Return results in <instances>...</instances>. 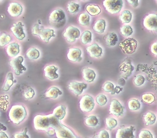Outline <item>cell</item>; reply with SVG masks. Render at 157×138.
<instances>
[{"instance_id":"19","label":"cell","mask_w":157,"mask_h":138,"mask_svg":"<svg viewBox=\"0 0 157 138\" xmlns=\"http://www.w3.org/2000/svg\"><path fill=\"white\" fill-rule=\"evenodd\" d=\"M86 50L91 58H98L102 55V49L97 43H94L87 47Z\"/></svg>"},{"instance_id":"42","label":"cell","mask_w":157,"mask_h":138,"mask_svg":"<svg viewBox=\"0 0 157 138\" xmlns=\"http://www.w3.org/2000/svg\"><path fill=\"white\" fill-rule=\"evenodd\" d=\"M96 102L101 106H104L107 103V98L104 94H100L96 98Z\"/></svg>"},{"instance_id":"13","label":"cell","mask_w":157,"mask_h":138,"mask_svg":"<svg viewBox=\"0 0 157 138\" xmlns=\"http://www.w3.org/2000/svg\"><path fill=\"white\" fill-rule=\"evenodd\" d=\"M135 127L131 126L129 127L121 128L117 130L116 132V138H135L134 132L135 131Z\"/></svg>"},{"instance_id":"47","label":"cell","mask_w":157,"mask_h":138,"mask_svg":"<svg viewBox=\"0 0 157 138\" xmlns=\"http://www.w3.org/2000/svg\"><path fill=\"white\" fill-rule=\"evenodd\" d=\"M98 138H109V134L107 130L102 129L99 132Z\"/></svg>"},{"instance_id":"36","label":"cell","mask_w":157,"mask_h":138,"mask_svg":"<svg viewBox=\"0 0 157 138\" xmlns=\"http://www.w3.org/2000/svg\"><path fill=\"white\" fill-rule=\"evenodd\" d=\"M12 41V37L8 34H2L0 35V47H3L9 44Z\"/></svg>"},{"instance_id":"8","label":"cell","mask_w":157,"mask_h":138,"mask_svg":"<svg viewBox=\"0 0 157 138\" xmlns=\"http://www.w3.org/2000/svg\"><path fill=\"white\" fill-rule=\"evenodd\" d=\"M79 108L84 112H90L94 109L95 104L94 99L89 95H85L80 99Z\"/></svg>"},{"instance_id":"17","label":"cell","mask_w":157,"mask_h":138,"mask_svg":"<svg viewBox=\"0 0 157 138\" xmlns=\"http://www.w3.org/2000/svg\"><path fill=\"white\" fill-rule=\"evenodd\" d=\"M7 11L11 16L13 17H17L22 14L23 7L18 3L16 2H11L9 3Z\"/></svg>"},{"instance_id":"46","label":"cell","mask_w":157,"mask_h":138,"mask_svg":"<svg viewBox=\"0 0 157 138\" xmlns=\"http://www.w3.org/2000/svg\"><path fill=\"white\" fill-rule=\"evenodd\" d=\"M138 138H154L151 132L148 130H142L138 135Z\"/></svg>"},{"instance_id":"34","label":"cell","mask_w":157,"mask_h":138,"mask_svg":"<svg viewBox=\"0 0 157 138\" xmlns=\"http://www.w3.org/2000/svg\"><path fill=\"white\" fill-rule=\"evenodd\" d=\"M81 41L84 44L90 43L92 41V35L90 31L86 30L84 31L81 36Z\"/></svg>"},{"instance_id":"4","label":"cell","mask_w":157,"mask_h":138,"mask_svg":"<svg viewBox=\"0 0 157 138\" xmlns=\"http://www.w3.org/2000/svg\"><path fill=\"white\" fill-rule=\"evenodd\" d=\"M52 128L55 130L57 138H79L71 129L63 124L58 119L53 123Z\"/></svg>"},{"instance_id":"32","label":"cell","mask_w":157,"mask_h":138,"mask_svg":"<svg viewBox=\"0 0 157 138\" xmlns=\"http://www.w3.org/2000/svg\"><path fill=\"white\" fill-rule=\"evenodd\" d=\"M78 21L79 24L83 26H88L89 25L90 17L87 13H83L80 14L78 18Z\"/></svg>"},{"instance_id":"14","label":"cell","mask_w":157,"mask_h":138,"mask_svg":"<svg viewBox=\"0 0 157 138\" xmlns=\"http://www.w3.org/2000/svg\"><path fill=\"white\" fill-rule=\"evenodd\" d=\"M121 76L127 80L132 73L134 67L132 65L131 61L129 60H125L121 65L120 67Z\"/></svg>"},{"instance_id":"6","label":"cell","mask_w":157,"mask_h":138,"mask_svg":"<svg viewBox=\"0 0 157 138\" xmlns=\"http://www.w3.org/2000/svg\"><path fill=\"white\" fill-rule=\"evenodd\" d=\"M119 47L124 53L131 54L135 53L137 47V41L133 38H128L120 42Z\"/></svg>"},{"instance_id":"7","label":"cell","mask_w":157,"mask_h":138,"mask_svg":"<svg viewBox=\"0 0 157 138\" xmlns=\"http://www.w3.org/2000/svg\"><path fill=\"white\" fill-rule=\"evenodd\" d=\"M122 0H105L103 2V6L105 10L111 14H118L123 7Z\"/></svg>"},{"instance_id":"5","label":"cell","mask_w":157,"mask_h":138,"mask_svg":"<svg viewBox=\"0 0 157 138\" xmlns=\"http://www.w3.org/2000/svg\"><path fill=\"white\" fill-rule=\"evenodd\" d=\"M32 34L39 36L42 40L49 42L51 38L56 37L53 30L50 29H44L43 26H41L39 24H36L33 26Z\"/></svg>"},{"instance_id":"9","label":"cell","mask_w":157,"mask_h":138,"mask_svg":"<svg viewBox=\"0 0 157 138\" xmlns=\"http://www.w3.org/2000/svg\"><path fill=\"white\" fill-rule=\"evenodd\" d=\"M143 25L147 30L157 31V14L151 13L147 15L144 19Z\"/></svg>"},{"instance_id":"50","label":"cell","mask_w":157,"mask_h":138,"mask_svg":"<svg viewBox=\"0 0 157 138\" xmlns=\"http://www.w3.org/2000/svg\"><path fill=\"white\" fill-rule=\"evenodd\" d=\"M0 138H9L7 133L4 131H0Z\"/></svg>"},{"instance_id":"43","label":"cell","mask_w":157,"mask_h":138,"mask_svg":"<svg viewBox=\"0 0 157 138\" xmlns=\"http://www.w3.org/2000/svg\"><path fill=\"white\" fill-rule=\"evenodd\" d=\"M27 128H25L22 132L14 133L13 136V138H30L27 134Z\"/></svg>"},{"instance_id":"10","label":"cell","mask_w":157,"mask_h":138,"mask_svg":"<svg viewBox=\"0 0 157 138\" xmlns=\"http://www.w3.org/2000/svg\"><path fill=\"white\" fill-rule=\"evenodd\" d=\"M24 58L22 56H18L14 59H12L9 62L10 66L14 71L15 74L17 76H19L23 74V71H26V68L22 64Z\"/></svg>"},{"instance_id":"15","label":"cell","mask_w":157,"mask_h":138,"mask_svg":"<svg viewBox=\"0 0 157 138\" xmlns=\"http://www.w3.org/2000/svg\"><path fill=\"white\" fill-rule=\"evenodd\" d=\"M68 89L76 96L81 95L83 91L87 88V84L81 82L72 81L68 85Z\"/></svg>"},{"instance_id":"52","label":"cell","mask_w":157,"mask_h":138,"mask_svg":"<svg viewBox=\"0 0 157 138\" xmlns=\"http://www.w3.org/2000/svg\"><path fill=\"white\" fill-rule=\"evenodd\" d=\"M118 82H119V84L121 86H124L125 84V80L124 79H119Z\"/></svg>"},{"instance_id":"31","label":"cell","mask_w":157,"mask_h":138,"mask_svg":"<svg viewBox=\"0 0 157 138\" xmlns=\"http://www.w3.org/2000/svg\"><path fill=\"white\" fill-rule=\"evenodd\" d=\"M40 52L38 50L34 48H31L28 50L26 53V56L28 59L31 60H36L40 57Z\"/></svg>"},{"instance_id":"23","label":"cell","mask_w":157,"mask_h":138,"mask_svg":"<svg viewBox=\"0 0 157 138\" xmlns=\"http://www.w3.org/2000/svg\"><path fill=\"white\" fill-rule=\"evenodd\" d=\"M66 107L63 105H60L55 108L53 111V115L58 120H63L66 115Z\"/></svg>"},{"instance_id":"26","label":"cell","mask_w":157,"mask_h":138,"mask_svg":"<svg viewBox=\"0 0 157 138\" xmlns=\"http://www.w3.org/2000/svg\"><path fill=\"white\" fill-rule=\"evenodd\" d=\"M106 27V22L103 19L98 20L94 24L93 26V30L97 33H103L104 32Z\"/></svg>"},{"instance_id":"33","label":"cell","mask_w":157,"mask_h":138,"mask_svg":"<svg viewBox=\"0 0 157 138\" xmlns=\"http://www.w3.org/2000/svg\"><path fill=\"white\" fill-rule=\"evenodd\" d=\"M128 108L131 111L139 110L141 108V103L138 100L132 99L128 102Z\"/></svg>"},{"instance_id":"16","label":"cell","mask_w":157,"mask_h":138,"mask_svg":"<svg viewBox=\"0 0 157 138\" xmlns=\"http://www.w3.org/2000/svg\"><path fill=\"white\" fill-rule=\"evenodd\" d=\"M24 26L22 22H19L18 23L13 24L11 30L14 36L18 40H23L25 37V34L24 31Z\"/></svg>"},{"instance_id":"48","label":"cell","mask_w":157,"mask_h":138,"mask_svg":"<svg viewBox=\"0 0 157 138\" xmlns=\"http://www.w3.org/2000/svg\"><path fill=\"white\" fill-rule=\"evenodd\" d=\"M151 51L153 54L157 56V41L152 44L151 47Z\"/></svg>"},{"instance_id":"40","label":"cell","mask_w":157,"mask_h":138,"mask_svg":"<svg viewBox=\"0 0 157 138\" xmlns=\"http://www.w3.org/2000/svg\"><path fill=\"white\" fill-rule=\"evenodd\" d=\"M120 31L123 36L128 37L132 34L133 29L131 26L126 25L122 26L120 29Z\"/></svg>"},{"instance_id":"39","label":"cell","mask_w":157,"mask_h":138,"mask_svg":"<svg viewBox=\"0 0 157 138\" xmlns=\"http://www.w3.org/2000/svg\"><path fill=\"white\" fill-rule=\"evenodd\" d=\"M142 98L144 102L148 104H151L155 101V97L152 93H144L142 95Z\"/></svg>"},{"instance_id":"51","label":"cell","mask_w":157,"mask_h":138,"mask_svg":"<svg viewBox=\"0 0 157 138\" xmlns=\"http://www.w3.org/2000/svg\"><path fill=\"white\" fill-rule=\"evenodd\" d=\"M122 88L120 87V86H116L115 88V93H117V94H118V93H120L122 91Z\"/></svg>"},{"instance_id":"3","label":"cell","mask_w":157,"mask_h":138,"mask_svg":"<svg viewBox=\"0 0 157 138\" xmlns=\"http://www.w3.org/2000/svg\"><path fill=\"white\" fill-rule=\"evenodd\" d=\"M48 21L51 26L56 29L60 28L66 24V18L65 13L62 9H55L50 14Z\"/></svg>"},{"instance_id":"29","label":"cell","mask_w":157,"mask_h":138,"mask_svg":"<svg viewBox=\"0 0 157 138\" xmlns=\"http://www.w3.org/2000/svg\"><path fill=\"white\" fill-rule=\"evenodd\" d=\"M13 84V75L12 72H9L6 77L4 85L3 88V91L4 92L8 91Z\"/></svg>"},{"instance_id":"18","label":"cell","mask_w":157,"mask_h":138,"mask_svg":"<svg viewBox=\"0 0 157 138\" xmlns=\"http://www.w3.org/2000/svg\"><path fill=\"white\" fill-rule=\"evenodd\" d=\"M82 52L78 48H70L67 53V59L71 61L80 62L82 61V58L81 56Z\"/></svg>"},{"instance_id":"2","label":"cell","mask_w":157,"mask_h":138,"mask_svg":"<svg viewBox=\"0 0 157 138\" xmlns=\"http://www.w3.org/2000/svg\"><path fill=\"white\" fill-rule=\"evenodd\" d=\"M27 109L22 104H16L11 106L8 112V117L13 124L19 125L28 116Z\"/></svg>"},{"instance_id":"37","label":"cell","mask_w":157,"mask_h":138,"mask_svg":"<svg viewBox=\"0 0 157 138\" xmlns=\"http://www.w3.org/2000/svg\"><path fill=\"white\" fill-rule=\"evenodd\" d=\"M106 124L108 129L112 130L117 127L118 122L113 117H107L106 118Z\"/></svg>"},{"instance_id":"49","label":"cell","mask_w":157,"mask_h":138,"mask_svg":"<svg viewBox=\"0 0 157 138\" xmlns=\"http://www.w3.org/2000/svg\"><path fill=\"white\" fill-rule=\"evenodd\" d=\"M127 2L134 7H137L139 4V1L138 0H127Z\"/></svg>"},{"instance_id":"24","label":"cell","mask_w":157,"mask_h":138,"mask_svg":"<svg viewBox=\"0 0 157 138\" xmlns=\"http://www.w3.org/2000/svg\"><path fill=\"white\" fill-rule=\"evenodd\" d=\"M83 78L88 82H92L96 77V73L94 70L88 68H84L82 69Z\"/></svg>"},{"instance_id":"30","label":"cell","mask_w":157,"mask_h":138,"mask_svg":"<svg viewBox=\"0 0 157 138\" xmlns=\"http://www.w3.org/2000/svg\"><path fill=\"white\" fill-rule=\"evenodd\" d=\"M132 15L130 11L128 10H124L123 11L119 18L123 23L128 24L132 21Z\"/></svg>"},{"instance_id":"35","label":"cell","mask_w":157,"mask_h":138,"mask_svg":"<svg viewBox=\"0 0 157 138\" xmlns=\"http://www.w3.org/2000/svg\"><path fill=\"white\" fill-rule=\"evenodd\" d=\"M98 124V120L97 116L91 115L88 116L85 119V124L88 126L95 127Z\"/></svg>"},{"instance_id":"11","label":"cell","mask_w":157,"mask_h":138,"mask_svg":"<svg viewBox=\"0 0 157 138\" xmlns=\"http://www.w3.org/2000/svg\"><path fill=\"white\" fill-rule=\"evenodd\" d=\"M80 35V31L77 28L69 26L65 29L63 37L66 39L68 42H73L75 41L76 39L79 38Z\"/></svg>"},{"instance_id":"38","label":"cell","mask_w":157,"mask_h":138,"mask_svg":"<svg viewBox=\"0 0 157 138\" xmlns=\"http://www.w3.org/2000/svg\"><path fill=\"white\" fill-rule=\"evenodd\" d=\"M80 6L73 2H70L67 5V11L71 14H75L79 11Z\"/></svg>"},{"instance_id":"22","label":"cell","mask_w":157,"mask_h":138,"mask_svg":"<svg viewBox=\"0 0 157 138\" xmlns=\"http://www.w3.org/2000/svg\"><path fill=\"white\" fill-rule=\"evenodd\" d=\"M103 40L109 47L115 46L118 41V37L114 32L107 33L103 37Z\"/></svg>"},{"instance_id":"41","label":"cell","mask_w":157,"mask_h":138,"mask_svg":"<svg viewBox=\"0 0 157 138\" xmlns=\"http://www.w3.org/2000/svg\"><path fill=\"white\" fill-rule=\"evenodd\" d=\"M102 89L105 92L110 93L112 95L115 94V87L114 85L110 82H107L105 83Z\"/></svg>"},{"instance_id":"25","label":"cell","mask_w":157,"mask_h":138,"mask_svg":"<svg viewBox=\"0 0 157 138\" xmlns=\"http://www.w3.org/2000/svg\"><path fill=\"white\" fill-rule=\"evenodd\" d=\"M62 94V92L59 88L52 87L45 93V95L47 98L55 99L58 98L59 95H61Z\"/></svg>"},{"instance_id":"45","label":"cell","mask_w":157,"mask_h":138,"mask_svg":"<svg viewBox=\"0 0 157 138\" xmlns=\"http://www.w3.org/2000/svg\"><path fill=\"white\" fill-rule=\"evenodd\" d=\"M145 81V79L144 77L142 75H139L135 77L134 80V82L136 86H140L144 84Z\"/></svg>"},{"instance_id":"28","label":"cell","mask_w":157,"mask_h":138,"mask_svg":"<svg viewBox=\"0 0 157 138\" xmlns=\"http://www.w3.org/2000/svg\"><path fill=\"white\" fill-rule=\"evenodd\" d=\"M144 116L145 122V125L147 126L154 124L156 121V116L152 112H147Z\"/></svg>"},{"instance_id":"44","label":"cell","mask_w":157,"mask_h":138,"mask_svg":"<svg viewBox=\"0 0 157 138\" xmlns=\"http://www.w3.org/2000/svg\"><path fill=\"white\" fill-rule=\"evenodd\" d=\"M24 98L27 100H30L32 99L35 95V90L32 88H29L24 93Z\"/></svg>"},{"instance_id":"21","label":"cell","mask_w":157,"mask_h":138,"mask_svg":"<svg viewBox=\"0 0 157 138\" xmlns=\"http://www.w3.org/2000/svg\"><path fill=\"white\" fill-rule=\"evenodd\" d=\"M19 44L16 42L10 43L6 48V52L10 57H15L19 54L20 52Z\"/></svg>"},{"instance_id":"27","label":"cell","mask_w":157,"mask_h":138,"mask_svg":"<svg viewBox=\"0 0 157 138\" xmlns=\"http://www.w3.org/2000/svg\"><path fill=\"white\" fill-rule=\"evenodd\" d=\"M86 10L88 14L92 16L98 15L101 12V9L99 6L96 5H88L86 6Z\"/></svg>"},{"instance_id":"20","label":"cell","mask_w":157,"mask_h":138,"mask_svg":"<svg viewBox=\"0 0 157 138\" xmlns=\"http://www.w3.org/2000/svg\"><path fill=\"white\" fill-rule=\"evenodd\" d=\"M58 68L54 65L46 66L44 69L45 77L50 80H55L58 78L59 75L57 73Z\"/></svg>"},{"instance_id":"1","label":"cell","mask_w":157,"mask_h":138,"mask_svg":"<svg viewBox=\"0 0 157 138\" xmlns=\"http://www.w3.org/2000/svg\"><path fill=\"white\" fill-rule=\"evenodd\" d=\"M56 119L53 114L37 115L33 119L34 128L38 131H45L49 136H53L55 132L52 125Z\"/></svg>"},{"instance_id":"53","label":"cell","mask_w":157,"mask_h":138,"mask_svg":"<svg viewBox=\"0 0 157 138\" xmlns=\"http://www.w3.org/2000/svg\"><path fill=\"white\" fill-rule=\"evenodd\" d=\"M156 2H157V1H156Z\"/></svg>"},{"instance_id":"12","label":"cell","mask_w":157,"mask_h":138,"mask_svg":"<svg viewBox=\"0 0 157 138\" xmlns=\"http://www.w3.org/2000/svg\"><path fill=\"white\" fill-rule=\"evenodd\" d=\"M124 108L121 104L116 99H113L111 102L109 106V112L116 116H120L123 114Z\"/></svg>"}]
</instances>
